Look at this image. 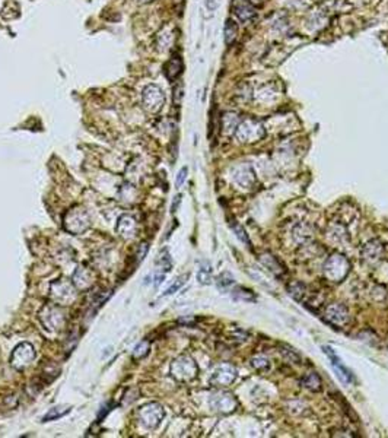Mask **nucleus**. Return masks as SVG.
Returning <instances> with one entry per match:
<instances>
[{
    "instance_id": "nucleus-1",
    "label": "nucleus",
    "mask_w": 388,
    "mask_h": 438,
    "mask_svg": "<svg viewBox=\"0 0 388 438\" xmlns=\"http://www.w3.org/2000/svg\"><path fill=\"white\" fill-rule=\"evenodd\" d=\"M234 136L241 143H254L266 136V130L260 122L254 118H245L238 123L234 132Z\"/></svg>"
},
{
    "instance_id": "nucleus-2",
    "label": "nucleus",
    "mask_w": 388,
    "mask_h": 438,
    "mask_svg": "<svg viewBox=\"0 0 388 438\" xmlns=\"http://www.w3.org/2000/svg\"><path fill=\"white\" fill-rule=\"evenodd\" d=\"M197 374H199V367L194 363V360L188 355H181L171 364V376L181 383H188L194 380Z\"/></svg>"
},
{
    "instance_id": "nucleus-3",
    "label": "nucleus",
    "mask_w": 388,
    "mask_h": 438,
    "mask_svg": "<svg viewBox=\"0 0 388 438\" xmlns=\"http://www.w3.org/2000/svg\"><path fill=\"white\" fill-rule=\"evenodd\" d=\"M165 416V411H163L162 405L156 403V402H150L143 405L138 411V419L142 425L145 426L146 429H155L158 428L161 421Z\"/></svg>"
},
{
    "instance_id": "nucleus-4",
    "label": "nucleus",
    "mask_w": 388,
    "mask_h": 438,
    "mask_svg": "<svg viewBox=\"0 0 388 438\" xmlns=\"http://www.w3.org/2000/svg\"><path fill=\"white\" fill-rule=\"evenodd\" d=\"M64 228L66 231L72 232V234H82L91 226V219L87 211H83L82 208H73L72 211L64 215Z\"/></svg>"
},
{
    "instance_id": "nucleus-5",
    "label": "nucleus",
    "mask_w": 388,
    "mask_h": 438,
    "mask_svg": "<svg viewBox=\"0 0 388 438\" xmlns=\"http://www.w3.org/2000/svg\"><path fill=\"white\" fill-rule=\"evenodd\" d=\"M349 269H351V264L348 262V259L340 256V254H334L327 260L323 270H324V276L328 281L340 282L349 273Z\"/></svg>"
},
{
    "instance_id": "nucleus-6",
    "label": "nucleus",
    "mask_w": 388,
    "mask_h": 438,
    "mask_svg": "<svg viewBox=\"0 0 388 438\" xmlns=\"http://www.w3.org/2000/svg\"><path fill=\"white\" fill-rule=\"evenodd\" d=\"M50 294L53 300L56 301L59 305H67L76 300L75 285H72L66 279L54 281L50 285Z\"/></svg>"
},
{
    "instance_id": "nucleus-7",
    "label": "nucleus",
    "mask_w": 388,
    "mask_h": 438,
    "mask_svg": "<svg viewBox=\"0 0 388 438\" xmlns=\"http://www.w3.org/2000/svg\"><path fill=\"white\" fill-rule=\"evenodd\" d=\"M35 360V349L31 343L22 342L19 343L11 355V365L16 370H25Z\"/></svg>"
},
{
    "instance_id": "nucleus-8",
    "label": "nucleus",
    "mask_w": 388,
    "mask_h": 438,
    "mask_svg": "<svg viewBox=\"0 0 388 438\" xmlns=\"http://www.w3.org/2000/svg\"><path fill=\"white\" fill-rule=\"evenodd\" d=\"M142 101H143V107L148 113H159L162 110L163 102H165L162 89L158 85H148L143 89Z\"/></svg>"
},
{
    "instance_id": "nucleus-9",
    "label": "nucleus",
    "mask_w": 388,
    "mask_h": 438,
    "mask_svg": "<svg viewBox=\"0 0 388 438\" xmlns=\"http://www.w3.org/2000/svg\"><path fill=\"white\" fill-rule=\"evenodd\" d=\"M39 318L42 322V325L46 326L49 330H62L63 326H64V314H63L62 308L57 307V304L54 305H47L42 308V311L39 313Z\"/></svg>"
},
{
    "instance_id": "nucleus-10",
    "label": "nucleus",
    "mask_w": 388,
    "mask_h": 438,
    "mask_svg": "<svg viewBox=\"0 0 388 438\" xmlns=\"http://www.w3.org/2000/svg\"><path fill=\"white\" fill-rule=\"evenodd\" d=\"M210 406L216 412L231 413L237 409L238 403H237V399L234 397V394H231L228 391H216L210 397Z\"/></svg>"
},
{
    "instance_id": "nucleus-11",
    "label": "nucleus",
    "mask_w": 388,
    "mask_h": 438,
    "mask_svg": "<svg viewBox=\"0 0 388 438\" xmlns=\"http://www.w3.org/2000/svg\"><path fill=\"white\" fill-rule=\"evenodd\" d=\"M235 378H237V370L229 364H222L213 371L210 383L214 387H226L232 384Z\"/></svg>"
},
{
    "instance_id": "nucleus-12",
    "label": "nucleus",
    "mask_w": 388,
    "mask_h": 438,
    "mask_svg": "<svg viewBox=\"0 0 388 438\" xmlns=\"http://www.w3.org/2000/svg\"><path fill=\"white\" fill-rule=\"evenodd\" d=\"M326 320L333 326H344L349 322V311L341 304L328 305L326 310Z\"/></svg>"
},
{
    "instance_id": "nucleus-13",
    "label": "nucleus",
    "mask_w": 388,
    "mask_h": 438,
    "mask_svg": "<svg viewBox=\"0 0 388 438\" xmlns=\"http://www.w3.org/2000/svg\"><path fill=\"white\" fill-rule=\"evenodd\" d=\"M115 229H117L118 235H121L123 238H133L136 234V229H138L136 219L132 215H123L118 218Z\"/></svg>"
},
{
    "instance_id": "nucleus-14",
    "label": "nucleus",
    "mask_w": 388,
    "mask_h": 438,
    "mask_svg": "<svg viewBox=\"0 0 388 438\" xmlns=\"http://www.w3.org/2000/svg\"><path fill=\"white\" fill-rule=\"evenodd\" d=\"M323 350H324V353H326L327 356L330 358V361H331V364H333V367L337 370V373H340V374H338L340 378H341L343 381H346V383H352V381H353V374H352V371L349 370V368H346V367L343 365V363L340 361V358L334 353V350L331 349L330 346H323Z\"/></svg>"
},
{
    "instance_id": "nucleus-15",
    "label": "nucleus",
    "mask_w": 388,
    "mask_h": 438,
    "mask_svg": "<svg viewBox=\"0 0 388 438\" xmlns=\"http://www.w3.org/2000/svg\"><path fill=\"white\" fill-rule=\"evenodd\" d=\"M92 279H94L92 273L89 272L87 267H77L75 270V273H73V277H72L73 285H75L77 289H80V291H87V289L91 288L92 284H94Z\"/></svg>"
},
{
    "instance_id": "nucleus-16",
    "label": "nucleus",
    "mask_w": 388,
    "mask_h": 438,
    "mask_svg": "<svg viewBox=\"0 0 388 438\" xmlns=\"http://www.w3.org/2000/svg\"><path fill=\"white\" fill-rule=\"evenodd\" d=\"M234 13L237 15L241 22H250L251 19L255 16V8L251 5L248 0H239L235 2V8H234Z\"/></svg>"
},
{
    "instance_id": "nucleus-17",
    "label": "nucleus",
    "mask_w": 388,
    "mask_h": 438,
    "mask_svg": "<svg viewBox=\"0 0 388 438\" xmlns=\"http://www.w3.org/2000/svg\"><path fill=\"white\" fill-rule=\"evenodd\" d=\"M183 72V60L180 56H173L165 64V76L168 81L174 82Z\"/></svg>"
},
{
    "instance_id": "nucleus-18",
    "label": "nucleus",
    "mask_w": 388,
    "mask_h": 438,
    "mask_svg": "<svg viewBox=\"0 0 388 438\" xmlns=\"http://www.w3.org/2000/svg\"><path fill=\"white\" fill-rule=\"evenodd\" d=\"M362 256L366 262H376L382 256V246L378 241H369L363 249Z\"/></svg>"
},
{
    "instance_id": "nucleus-19",
    "label": "nucleus",
    "mask_w": 388,
    "mask_h": 438,
    "mask_svg": "<svg viewBox=\"0 0 388 438\" xmlns=\"http://www.w3.org/2000/svg\"><path fill=\"white\" fill-rule=\"evenodd\" d=\"M260 260H262V263H263L266 267H269V270H270L273 275L280 276L285 272L283 267H282V264L277 262L275 256H272V254H264V256L260 257Z\"/></svg>"
},
{
    "instance_id": "nucleus-20",
    "label": "nucleus",
    "mask_w": 388,
    "mask_h": 438,
    "mask_svg": "<svg viewBox=\"0 0 388 438\" xmlns=\"http://www.w3.org/2000/svg\"><path fill=\"white\" fill-rule=\"evenodd\" d=\"M72 411L70 406H57V408H51L49 412L46 413L42 416V422H50V421H56V419H60L64 415Z\"/></svg>"
},
{
    "instance_id": "nucleus-21",
    "label": "nucleus",
    "mask_w": 388,
    "mask_h": 438,
    "mask_svg": "<svg viewBox=\"0 0 388 438\" xmlns=\"http://www.w3.org/2000/svg\"><path fill=\"white\" fill-rule=\"evenodd\" d=\"M300 384L305 388L311 390V391H318L321 388V378L318 377V374L311 373V374H307L300 380Z\"/></svg>"
},
{
    "instance_id": "nucleus-22",
    "label": "nucleus",
    "mask_w": 388,
    "mask_h": 438,
    "mask_svg": "<svg viewBox=\"0 0 388 438\" xmlns=\"http://www.w3.org/2000/svg\"><path fill=\"white\" fill-rule=\"evenodd\" d=\"M224 34H225V43L228 46H231V44L234 43V39L238 35V25H237V22L232 21V19H228L225 24Z\"/></svg>"
},
{
    "instance_id": "nucleus-23",
    "label": "nucleus",
    "mask_w": 388,
    "mask_h": 438,
    "mask_svg": "<svg viewBox=\"0 0 388 438\" xmlns=\"http://www.w3.org/2000/svg\"><path fill=\"white\" fill-rule=\"evenodd\" d=\"M197 279H199V282L203 284V285H207V284L212 282V266L207 262L201 263L200 264V269H199V272H197Z\"/></svg>"
},
{
    "instance_id": "nucleus-24",
    "label": "nucleus",
    "mask_w": 388,
    "mask_h": 438,
    "mask_svg": "<svg viewBox=\"0 0 388 438\" xmlns=\"http://www.w3.org/2000/svg\"><path fill=\"white\" fill-rule=\"evenodd\" d=\"M238 123L239 118L235 113H226L225 115H224V129H225L226 132H231V130L235 132Z\"/></svg>"
},
{
    "instance_id": "nucleus-25",
    "label": "nucleus",
    "mask_w": 388,
    "mask_h": 438,
    "mask_svg": "<svg viewBox=\"0 0 388 438\" xmlns=\"http://www.w3.org/2000/svg\"><path fill=\"white\" fill-rule=\"evenodd\" d=\"M187 277H188V275H183V276H180V277H178V279H177L176 282H174V284H173V285H171V287H169V288L166 289V291H165V294H163V297H168V295H173V294H176L177 291H178V289L181 288V287H183V285H184V284H186V281H187Z\"/></svg>"
},
{
    "instance_id": "nucleus-26",
    "label": "nucleus",
    "mask_w": 388,
    "mask_h": 438,
    "mask_svg": "<svg viewBox=\"0 0 388 438\" xmlns=\"http://www.w3.org/2000/svg\"><path fill=\"white\" fill-rule=\"evenodd\" d=\"M251 365H252L255 370H258V371H266V370L270 368V363H269L264 356H255V358H252V360H251Z\"/></svg>"
},
{
    "instance_id": "nucleus-27",
    "label": "nucleus",
    "mask_w": 388,
    "mask_h": 438,
    "mask_svg": "<svg viewBox=\"0 0 388 438\" xmlns=\"http://www.w3.org/2000/svg\"><path fill=\"white\" fill-rule=\"evenodd\" d=\"M149 343H148L146 340H143V342H140L139 345H136L135 352H133V356H135V358H143V356H146V355L149 353Z\"/></svg>"
},
{
    "instance_id": "nucleus-28",
    "label": "nucleus",
    "mask_w": 388,
    "mask_h": 438,
    "mask_svg": "<svg viewBox=\"0 0 388 438\" xmlns=\"http://www.w3.org/2000/svg\"><path fill=\"white\" fill-rule=\"evenodd\" d=\"M231 226H232V229H234V232H235V235L244 243V244H247V246H250V238H248V235H247V232H245V229L242 228V226L239 225V224H231Z\"/></svg>"
},
{
    "instance_id": "nucleus-29",
    "label": "nucleus",
    "mask_w": 388,
    "mask_h": 438,
    "mask_svg": "<svg viewBox=\"0 0 388 438\" xmlns=\"http://www.w3.org/2000/svg\"><path fill=\"white\" fill-rule=\"evenodd\" d=\"M187 167H183L181 170H180V173H178V175H177V180H176V186L177 187H181L183 184H184V181H186V178H187Z\"/></svg>"
},
{
    "instance_id": "nucleus-30",
    "label": "nucleus",
    "mask_w": 388,
    "mask_h": 438,
    "mask_svg": "<svg viewBox=\"0 0 388 438\" xmlns=\"http://www.w3.org/2000/svg\"><path fill=\"white\" fill-rule=\"evenodd\" d=\"M146 254H148V243H143V244L139 246L138 254H136V263L143 262V259H145Z\"/></svg>"
},
{
    "instance_id": "nucleus-31",
    "label": "nucleus",
    "mask_w": 388,
    "mask_h": 438,
    "mask_svg": "<svg viewBox=\"0 0 388 438\" xmlns=\"http://www.w3.org/2000/svg\"><path fill=\"white\" fill-rule=\"evenodd\" d=\"M232 284H234V279H232V276H229V277H228V281H226L225 279V273H222V275H221V277H219V281H218V287H219V288L221 289H228V287H229V285H232Z\"/></svg>"
},
{
    "instance_id": "nucleus-32",
    "label": "nucleus",
    "mask_w": 388,
    "mask_h": 438,
    "mask_svg": "<svg viewBox=\"0 0 388 438\" xmlns=\"http://www.w3.org/2000/svg\"><path fill=\"white\" fill-rule=\"evenodd\" d=\"M176 104H180V101H181V97H183V85L180 84L178 87L176 88Z\"/></svg>"
},
{
    "instance_id": "nucleus-33",
    "label": "nucleus",
    "mask_w": 388,
    "mask_h": 438,
    "mask_svg": "<svg viewBox=\"0 0 388 438\" xmlns=\"http://www.w3.org/2000/svg\"><path fill=\"white\" fill-rule=\"evenodd\" d=\"M216 5H218L216 0H206V8H207L209 11H214V9H216Z\"/></svg>"
},
{
    "instance_id": "nucleus-34",
    "label": "nucleus",
    "mask_w": 388,
    "mask_h": 438,
    "mask_svg": "<svg viewBox=\"0 0 388 438\" xmlns=\"http://www.w3.org/2000/svg\"><path fill=\"white\" fill-rule=\"evenodd\" d=\"M180 202H181V196L178 194L176 197V201L173 202V206H171V211H173V212H177V208L180 206Z\"/></svg>"
},
{
    "instance_id": "nucleus-35",
    "label": "nucleus",
    "mask_w": 388,
    "mask_h": 438,
    "mask_svg": "<svg viewBox=\"0 0 388 438\" xmlns=\"http://www.w3.org/2000/svg\"><path fill=\"white\" fill-rule=\"evenodd\" d=\"M248 2H250L252 6H262L267 0H248Z\"/></svg>"
},
{
    "instance_id": "nucleus-36",
    "label": "nucleus",
    "mask_w": 388,
    "mask_h": 438,
    "mask_svg": "<svg viewBox=\"0 0 388 438\" xmlns=\"http://www.w3.org/2000/svg\"><path fill=\"white\" fill-rule=\"evenodd\" d=\"M140 2H149V0H140Z\"/></svg>"
},
{
    "instance_id": "nucleus-37",
    "label": "nucleus",
    "mask_w": 388,
    "mask_h": 438,
    "mask_svg": "<svg viewBox=\"0 0 388 438\" xmlns=\"http://www.w3.org/2000/svg\"><path fill=\"white\" fill-rule=\"evenodd\" d=\"M177 2H181V0H177Z\"/></svg>"
}]
</instances>
